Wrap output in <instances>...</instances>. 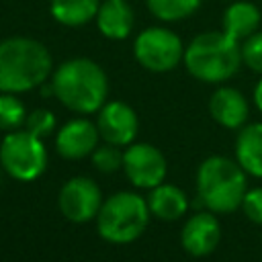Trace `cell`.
Listing matches in <instances>:
<instances>
[{
	"mask_svg": "<svg viewBox=\"0 0 262 262\" xmlns=\"http://www.w3.org/2000/svg\"><path fill=\"white\" fill-rule=\"evenodd\" d=\"M57 205L66 219L74 223H84L98 215L102 205V194L96 182H92L90 178L74 176L61 186Z\"/></svg>",
	"mask_w": 262,
	"mask_h": 262,
	"instance_id": "9c48e42d",
	"label": "cell"
},
{
	"mask_svg": "<svg viewBox=\"0 0 262 262\" xmlns=\"http://www.w3.org/2000/svg\"><path fill=\"white\" fill-rule=\"evenodd\" d=\"M203 0H145L147 10L162 23H176L192 16Z\"/></svg>",
	"mask_w": 262,
	"mask_h": 262,
	"instance_id": "d6986e66",
	"label": "cell"
},
{
	"mask_svg": "<svg viewBox=\"0 0 262 262\" xmlns=\"http://www.w3.org/2000/svg\"><path fill=\"white\" fill-rule=\"evenodd\" d=\"M0 164L2 170L14 180H35L47 166V151L41 137L29 133L27 129L10 131L0 143Z\"/></svg>",
	"mask_w": 262,
	"mask_h": 262,
	"instance_id": "8992f818",
	"label": "cell"
},
{
	"mask_svg": "<svg viewBox=\"0 0 262 262\" xmlns=\"http://www.w3.org/2000/svg\"><path fill=\"white\" fill-rule=\"evenodd\" d=\"M235 158L248 174L262 178V123H250L239 129L235 139Z\"/></svg>",
	"mask_w": 262,
	"mask_h": 262,
	"instance_id": "e0dca14e",
	"label": "cell"
},
{
	"mask_svg": "<svg viewBox=\"0 0 262 262\" xmlns=\"http://www.w3.org/2000/svg\"><path fill=\"white\" fill-rule=\"evenodd\" d=\"M27 119L25 104L16 94L0 92V129L2 131H14L18 129Z\"/></svg>",
	"mask_w": 262,
	"mask_h": 262,
	"instance_id": "ffe728a7",
	"label": "cell"
},
{
	"mask_svg": "<svg viewBox=\"0 0 262 262\" xmlns=\"http://www.w3.org/2000/svg\"><path fill=\"white\" fill-rule=\"evenodd\" d=\"M123 170L133 186L154 188L166 178L168 166L158 147L149 143H129L123 151Z\"/></svg>",
	"mask_w": 262,
	"mask_h": 262,
	"instance_id": "ba28073f",
	"label": "cell"
},
{
	"mask_svg": "<svg viewBox=\"0 0 262 262\" xmlns=\"http://www.w3.org/2000/svg\"><path fill=\"white\" fill-rule=\"evenodd\" d=\"M55 98L70 111L90 115L106 102L108 80L104 70L88 57H72L51 74Z\"/></svg>",
	"mask_w": 262,
	"mask_h": 262,
	"instance_id": "7a4b0ae2",
	"label": "cell"
},
{
	"mask_svg": "<svg viewBox=\"0 0 262 262\" xmlns=\"http://www.w3.org/2000/svg\"><path fill=\"white\" fill-rule=\"evenodd\" d=\"M199 201L213 213H231L246 194V170L223 156L207 158L196 170Z\"/></svg>",
	"mask_w": 262,
	"mask_h": 262,
	"instance_id": "277c9868",
	"label": "cell"
},
{
	"mask_svg": "<svg viewBox=\"0 0 262 262\" xmlns=\"http://www.w3.org/2000/svg\"><path fill=\"white\" fill-rule=\"evenodd\" d=\"M188 74L201 82L219 84L233 78L242 66L239 41L225 31H207L196 35L182 57Z\"/></svg>",
	"mask_w": 262,
	"mask_h": 262,
	"instance_id": "3957f363",
	"label": "cell"
},
{
	"mask_svg": "<svg viewBox=\"0 0 262 262\" xmlns=\"http://www.w3.org/2000/svg\"><path fill=\"white\" fill-rule=\"evenodd\" d=\"M260 20H262V14H260L258 6L252 2H246V0L229 2V6L223 12V18H221L223 31L239 43L258 31Z\"/></svg>",
	"mask_w": 262,
	"mask_h": 262,
	"instance_id": "9a60e30c",
	"label": "cell"
},
{
	"mask_svg": "<svg viewBox=\"0 0 262 262\" xmlns=\"http://www.w3.org/2000/svg\"><path fill=\"white\" fill-rule=\"evenodd\" d=\"M98 133L104 139V143L123 147L133 143L135 135H137V115L135 111L121 100H111L104 102L98 111V121H96Z\"/></svg>",
	"mask_w": 262,
	"mask_h": 262,
	"instance_id": "30bf717a",
	"label": "cell"
},
{
	"mask_svg": "<svg viewBox=\"0 0 262 262\" xmlns=\"http://www.w3.org/2000/svg\"><path fill=\"white\" fill-rule=\"evenodd\" d=\"M100 0H49L53 20L63 27H84L98 12Z\"/></svg>",
	"mask_w": 262,
	"mask_h": 262,
	"instance_id": "ac0fdd59",
	"label": "cell"
},
{
	"mask_svg": "<svg viewBox=\"0 0 262 262\" xmlns=\"http://www.w3.org/2000/svg\"><path fill=\"white\" fill-rule=\"evenodd\" d=\"M0 172H2V164H0Z\"/></svg>",
	"mask_w": 262,
	"mask_h": 262,
	"instance_id": "4316f807",
	"label": "cell"
},
{
	"mask_svg": "<svg viewBox=\"0 0 262 262\" xmlns=\"http://www.w3.org/2000/svg\"><path fill=\"white\" fill-rule=\"evenodd\" d=\"M92 162H94L96 170L111 174V172H117L119 168H123V151L111 143H104L100 147L96 145V149L92 151Z\"/></svg>",
	"mask_w": 262,
	"mask_h": 262,
	"instance_id": "44dd1931",
	"label": "cell"
},
{
	"mask_svg": "<svg viewBox=\"0 0 262 262\" xmlns=\"http://www.w3.org/2000/svg\"><path fill=\"white\" fill-rule=\"evenodd\" d=\"M221 239V227L217 217L211 213H194L182 227L180 242L182 248L192 256H207L211 254Z\"/></svg>",
	"mask_w": 262,
	"mask_h": 262,
	"instance_id": "7c38bea8",
	"label": "cell"
},
{
	"mask_svg": "<svg viewBox=\"0 0 262 262\" xmlns=\"http://www.w3.org/2000/svg\"><path fill=\"white\" fill-rule=\"evenodd\" d=\"M254 102H256L258 111L262 113V78L258 80V84H256V88H254Z\"/></svg>",
	"mask_w": 262,
	"mask_h": 262,
	"instance_id": "d4e9b609",
	"label": "cell"
},
{
	"mask_svg": "<svg viewBox=\"0 0 262 262\" xmlns=\"http://www.w3.org/2000/svg\"><path fill=\"white\" fill-rule=\"evenodd\" d=\"M242 209L250 221L262 225V186L246 190V194L242 199Z\"/></svg>",
	"mask_w": 262,
	"mask_h": 262,
	"instance_id": "cb8c5ba5",
	"label": "cell"
},
{
	"mask_svg": "<svg viewBox=\"0 0 262 262\" xmlns=\"http://www.w3.org/2000/svg\"><path fill=\"white\" fill-rule=\"evenodd\" d=\"M209 113L219 125L227 129H239L250 115V106L237 88L221 86L209 98Z\"/></svg>",
	"mask_w": 262,
	"mask_h": 262,
	"instance_id": "4fadbf2b",
	"label": "cell"
},
{
	"mask_svg": "<svg viewBox=\"0 0 262 262\" xmlns=\"http://www.w3.org/2000/svg\"><path fill=\"white\" fill-rule=\"evenodd\" d=\"M225 2H233V0H225Z\"/></svg>",
	"mask_w": 262,
	"mask_h": 262,
	"instance_id": "484cf974",
	"label": "cell"
},
{
	"mask_svg": "<svg viewBox=\"0 0 262 262\" xmlns=\"http://www.w3.org/2000/svg\"><path fill=\"white\" fill-rule=\"evenodd\" d=\"M147 207H149L151 215H156L164 221H174L186 213L188 196L184 194L182 188H178L174 184H158L147 194Z\"/></svg>",
	"mask_w": 262,
	"mask_h": 262,
	"instance_id": "2e32d148",
	"label": "cell"
},
{
	"mask_svg": "<svg viewBox=\"0 0 262 262\" xmlns=\"http://www.w3.org/2000/svg\"><path fill=\"white\" fill-rule=\"evenodd\" d=\"M147 201L135 192H115L108 196L96 215V229L100 237L111 244H129L137 239L149 221Z\"/></svg>",
	"mask_w": 262,
	"mask_h": 262,
	"instance_id": "5b68a950",
	"label": "cell"
},
{
	"mask_svg": "<svg viewBox=\"0 0 262 262\" xmlns=\"http://www.w3.org/2000/svg\"><path fill=\"white\" fill-rule=\"evenodd\" d=\"M25 129L37 137H47L55 129V115L47 108H35L25 119Z\"/></svg>",
	"mask_w": 262,
	"mask_h": 262,
	"instance_id": "603a6c76",
	"label": "cell"
},
{
	"mask_svg": "<svg viewBox=\"0 0 262 262\" xmlns=\"http://www.w3.org/2000/svg\"><path fill=\"white\" fill-rule=\"evenodd\" d=\"M133 55L149 72L164 74L174 70L184 57L182 39L168 27H147L133 41Z\"/></svg>",
	"mask_w": 262,
	"mask_h": 262,
	"instance_id": "52a82bcc",
	"label": "cell"
},
{
	"mask_svg": "<svg viewBox=\"0 0 262 262\" xmlns=\"http://www.w3.org/2000/svg\"><path fill=\"white\" fill-rule=\"evenodd\" d=\"M242 63H246L252 72L262 74V33L256 31L239 43Z\"/></svg>",
	"mask_w": 262,
	"mask_h": 262,
	"instance_id": "7402d4cb",
	"label": "cell"
},
{
	"mask_svg": "<svg viewBox=\"0 0 262 262\" xmlns=\"http://www.w3.org/2000/svg\"><path fill=\"white\" fill-rule=\"evenodd\" d=\"M98 127L88 119L68 121L55 137V147L66 160H82L90 156L98 145Z\"/></svg>",
	"mask_w": 262,
	"mask_h": 262,
	"instance_id": "8fae6325",
	"label": "cell"
},
{
	"mask_svg": "<svg viewBox=\"0 0 262 262\" xmlns=\"http://www.w3.org/2000/svg\"><path fill=\"white\" fill-rule=\"evenodd\" d=\"M51 74L53 59L41 41L23 35L0 41V92H29L43 86Z\"/></svg>",
	"mask_w": 262,
	"mask_h": 262,
	"instance_id": "6da1fadb",
	"label": "cell"
},
{
	"mask_svg": "<svg viewBox=\"0 0 262 262\" xmlns=\"http://www.w3.org/2000/svg\"><path fill=\"white\" fill-rule=\"evenodd\" d=\"M94 20L102 37L121 41L131 35L135 25V14L133 8L127 4V0H102Z\"/></svg>",
	"mask_w": 262,
	"mask_h": 262,
	"instance_id": "5bb4252c",
	"label": "cell"
}]
</instances>
